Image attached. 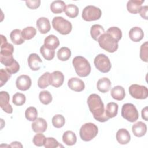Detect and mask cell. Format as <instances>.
I'll list each match as a JSON object with an SVG mask.
<instances>
[{
	"label": "cell",
	"instance_id": "cell-1",
	"mask_svg": "<svg viewBox=\"0 0 148 148\" xmlns=\"http://www.w3.org/2000/svg\"><path fill=\"white\" fill-rule=\"evenodd\" d=\"M87 104L95 120L99 122H105L109 119L105 114L104 104L98 95L96 94L90 95L87 98Z\"/></svg>",
	"mask_w": 148,
	"mask_h": 148
},
{
	"label": "cell",
	"instance_id": "cell-2",
	"mask_svg": "<svg viewBox=\"0 0 148 148\" xmlns=\"http://www.w3.org/2000/svg\"><path fill=\"white\" fill-rule=\"evenodd\" d=\"M77 75L80 77H86L91 72V65L87 59L82 56H76L72 60Z\"/></svg>",
	"mask_w": 148,
	"mask_h": 148
},
{
	"label": "cell",
	"instance_id": "cell-3",
	"mask_svg": "<svg viewBox=\"0 0 148 148\" xmlns=\"http://www.w3.org/2000/svg\"><path fill=\"white\" fill-rule=\"evenodd\" d=\"M99 46L109 53H114L118 49V42L110 35L105 32L98 40Z\"/></svg>",
	"mask_w": 148,
	"mask_h": 148
},
{
	"label": "cell",
	"instance_id": "cell-4",
	"mask_svg": "<svg viewBox=\"0 0 148 148\" xmlns=\"http://www.w3.org/2000/svg\"><path fill=\"white\" fill-rule=\"evenodd\" d=\"M98 132L97 126L92 123H85L81 127L80 129V138L85 142L91 140L94 138Z\"/></svg>",
	"mask_w": 148,
	"mask_h": 148
},
{
	"label": "cell",
	"instance_id": "cell-5",
	"mask_svg": "<svg viewBox=\"0 0 148 148\" xmlns=\"http://www.w3.org/2000/svg\"><path fill=\"white\" fill-rule=\"evenodd\" d=\"M53 28L62 35L69 34L72 29L71 22L64 18L62 17H55L52 20Z\"/></svg>",
	"mask_w": 148,
	"mask_h": 148
},
{
	"label": "cell",
	"instance_id": "cell-6",
	"mask_svg": "<svg viewBox=\"0 0 148 148\" xmlns=\"http://www.w3.org/2000/svg\"><path fill=\"white\" fill-rule=\"evenodd\" d=\"M121 116L127 121L131 123L136 121L139 117L138 112L136 107L134 105L130 103H125L123 105Z\"/></svg>",
	"mask_w": 148,
	"mask_h": 148
},
{
	"label": "cell",
	"instance_id": "cell-7",
	"mask_svg": "<svg viewBox=\"0 0 148 148\" xmlns=\"http://www.w3.org/2000/svg\"><path fill=\"white\" fill-rule=\"evenodd\" d=\"M102 12L99 8L95 6L88 5L86 6L82 11V17L87 21L97 20L100 18Z\"/></svg>",
	"mask_w": 148,
	"mask_h": 148
},
{
	"label": "cell",
	"instance_id": "cell-8",
	"mask_svg": "<svg viewBox=\"0 0 148 148\" xmlns=\"http://www.w3.org/2000/svg\"><path fill=\"white\" fill-rule=\"evenodd\" d=\"M94 63L96 68L102 73L108 72L112 67L109 58L104 54H98L94 59Z\"/></svg>",
	"mask_w": 148,
	"mask_h": 148
},
{
	"label": "cell",
	"instance_id": "cell-9",
	"mask_svg": "<svg viewBox=\"0 0 148 148\" xmlns=\"http://www.w3.org/2000/svg\"><path fill=\"white\" fill-rule=\"evenodd\" d=\"M129 92L132 97L138 99H144L148 96L147 88L145 86L136 84H132L129 87Z\"/></svg>",
	"mask_w": 148,
	"mask_h": 148
},
{
	"label": "cell",
	"instance_id": "cell-10",
	"mask_svg": "<svg viewBox=\"0 0 148 148\" xmlns=\"http://www.w3.org/2000/svg\"><path fill=\"white\" fill-rule=\"evenodd\" d=\"M31 79L26 75H22L18 76L16 80V84L17 88L21 91L28 90L31 86Z\"/></svg>",
	"mask_w": 148,
	"mask_h": 148
},
{
	"label": "cell",
	"instance_id": "cell-11",
	"mask_svg": "<svg viewBox=\"0 0 148 148\" xmlns=\"http://www.w3.org/2000/svg\"><path fill=\"white\" fill-rule=\"evenodd\" d=\"M9 95L6 91L0 92V106L7 113H12L13 108L9 103Z\"/></svg>",
	"mask_w": 148,
	"mask_h": 148
},
{
	"label": "cell",
	"instance_id": "cell-12",
	"mask_svg": "<svg viewBox=\"0 0 148 148\" xmlns=\"http://www.w3.org/2000/svg\"><path fill=\"white\" fill-rule=\"evenodd\" d=\"M64 80V76L63 73L59 71H56L50 75V85L54 87H59L62 85Z\"/></svg>",
	"mask_w": 148,
	"mask_h": 148
},
{
	"label": "cell",
	"instance_id": "cell-13",
	"mask_svg": "<svg viewBox=\"0 0 148 148\" xmlns=\"http://www.w3.org/2000/svg\"><path fill=\"white\" fill-rule=\"evenodd\" d=\"M32 130L36 133H43L46 131L47 128L46 121L41 117L37 118L31 124Z\"/></svg>",
	"mask_w": 148,
	"mask_h": 148
},
{
	"label": "cell",
	"instance_id": "cell-14",
	"mask_svg": "<svg viewBox=\"0 0 148 148\" xmlns=\"http://www.w3.org/2000/svg\"><path fill=\"white\" fill-rule=\"evenodd\" d=\"M42 60L36 53L31 54L28 58V64L29 67L32 71H38L40 68Z\"/></svg>",
	"mask_w": 148,
	"mask_h": 148
},
{
	"label": "cell",
	"instance_id": "cell-15",
	"mask_svg": "<svg viewBox=\"0 0 148 148\" xmlns=\"http://www.w3.org/2000/svg\"><path fill=\"white\" fill-rule=\"evenodd\" d=\"M68 87L72 90L76 92L82 91L85 87L83 80L77 77H72L68 82Z\"/></svg>",
	"mask_w": 148,
	"mask_h": 148
},
{
	"label": "cell",
	"instance_id": "cell-16",
	"mask_svg": "<svg viewBox=\"0 0 148 148\" xmlns=\"http://www.w3.org/2000/svg\"><path fill=\"white\" fill-rule=\"evenodd\" d=\"M36 27L39 31L43 34L47 33L51 28L50 21L46 17H40L36 21Z\"/></svg>",
	"mask_w": 148,
	"mask_h": 148
},
{
	"label": "cell",
	"instance_id": "cell-17",
	"mask_svg": "<svg viewBox=\"0 0 148 148\" xmlns=\"http://www.w3.org/2000/svg\"><path fill=\"white\" fill-rule=\"evenodd\" d=\"M132 131L135 136L137 137H142L146 133V125L142 121H138L132 125Z\"/></svg>",
	"mask_w": 148,
	"mask_h": 148
},
{
	"label": "cell",
	"instance_id": "cell-18",
	"mask_svg": "<svg viewBox=\"0 0 148 148\" xmlns=\"http://www.w3.org/2000/svg\"><path fill=\"white\" fill-rule=\"evenodd\" d=\"M144 0H130L127 3V10L132 14H136L139 12Z\"/></svg>",
	"mask_w": 148,
	"mask_h": 148
},
{
	"label": "cell",
	"instance_id": "cell-19",
	"mask_svg": "<svg viewBox=\"0 0 148 148\" xmlns=\"http://www.w3.org/2000/svg\"><path fill=\"white\" fill-rule=\"evenodd\" d=\"M116 139L120 144L125 145L130 141L131 136L127 130L121 128L116 133Z\"/></svg>",
	"mask_w": 148,
	"mask_h": 148
},
{
	"label": "cell",
	"instance_id": "cell-20",
	"mask_svg": "<svg viewBox=\"0 0 148 148\" xmlns=\"http://www.w3.org/2000/svg\"><path fill=\"white\" fill-rule=\"evenodd\" d=\"M129 36L131 40L135 42L140 41L144 36L143 30L138 27H132L129 32Z\"/></svg>",
	"mask_w": 148,
	"mask_h": 148
},
{
	"label": "cell",
	"instance_id": "cell-21",
	"mask_svg": "<svg viewBox=\"0 0 148 148\" xmlns=\"http://www.w3.org/2000/svg\"><path fill=\"white\" fill-rule=\"evenodd\" d=\"M111 82L107 77L99 79L97 83V87L98 91L102 93H106L109 91L111 88Z\"/></svg>",
	"mask_w": 148,
	"mask_h": 148
},
{
	"label": "cell",
	"instance_id": "cell-22",
	"mask_svg": "<svg viewBox=\"0 0 148 148\" xmlns=\"http://www.w3.org/2000/svg\"><path fill=\"white\" fill-rule=\"evenodd\" d=\"M44 45L49 49L54 50L59 46L60 41L56 36L54 35H50L45 39Z\"/></svg>",
	"mask_w": 148,
	"mask_h": 148
},
{
	"label": "cell",
	"instance_id": "cell-23",
	"mask_svg": "<svg viewBox=\"0 0 148 148\" xmlns=\"http://www.w3.org/2000/svg\"><path fill=\"white\" fill-rule=\"evenodd\" d=\"M110 94L113 99L117 101H121L125 96V92L122 86H116L112 88Z\"/></svg>",
	"mask_w": 148,
	"mask_h": 148
},
{
	"label": "cell",
	"instance_id": "cell-24",
	"mask_svg": "<svg viewBox=\"0 0 148 148\" xmlns=\"http://www.w3.org/2000/svg\"><path fill=\"white\" fill-rule=\"evenodd\" d=\"M77 138L75 134L71 131H65L62 135V141L68 146H72L76 142Z\"/></svg>",
	"mask_w": 148,
	"mask_h": 148
},
{
	"label": "cell",
	"instance_id": "cell-25",
	"mask_svg": "<svg viewBox=\"0 0 148 148\" xmlns=\"http://www.w3.org/2000/svg\"><path fill=\"white\" fill-rule=\"evenodd\" d=\"M10 38L12 42L17 45H21L24 42V39L22 36L21 31L18 29L13 30L10 32Z\"/></svg>",
	"mask_w": 148,
	"mask_h": 148
},
{
	"label": "cell",
	"instance_id": "cell-26",
	"mask_svg": "<svg viewBox=\"0 0 148 148\" xmlns=\"http://www.w3.org/2000/svg\"><path fill=\"white\" fill-rule=\"evenodd\" d=\"M105 33V30L103 27L99 24H94L91 27L90 34L92 39L98 41L99 38Z\"/></svg>",
	"mask_w": 148,
	"mask_h": 148
},
{
	"label": "cell",
	"instance_id": "cell-27",
	"mask_svg": "<svg viewBox=\"0 0 148 148\" xmlns=\"http://www.w3.org/2000/svg\"><path fill=\"white\" fill-rule=\"evenodd\" d=\"M118 112V105L115 102H109L105 109V114L110 119L117 116Z\"/></svg>",
	"mask_w": 148,
	"mask_h": 148
},
{
	"label": "cell",
	"instance_id": "cell-28",
	"mask_svg": "<svg viewBox=\"0 0 148 148\" xmlns=\"http://www.w3.org/2000/svg\"><path fill=\"white\" fill-rule=\"evenodd\" d=\"M65 6V2L62 1H54L50 5V10L54 13H61L64 11Z\"/></svg>",
	"mask_w": 148,
	"mask_h": 148
},
{
	"label": "cell",
	"instance_id": "cell-29",
	"mask_svg": "<svg viewBox=\"0 0 148 148\" xmlns=\"http://www.w3.org/2000/svg\"><path fill=\"white\" fill-rule=\"evenodd\" d=\"M66 15L70 18H75L79 14V8L73 4H69L65 6L64 11Z\"/></svg>",
	"mask_w": 148,
	"mask_h": 148
},
{
	"label": "cell",
	"instance_id": "cell-30",
	"mask_svg": "<svg viewBox=\"0 0 148 148\" xmlns=\"http://www.w3.org/2000/svg\"><path fill=\"white\" fill-rule=\"evenodd\" d=\"M57 57L62 61H67L71 56V51L67 47H62L60 48L57 51Z\"/></svg>",
	"mask_w": 148,
	"mask_h": 148
},
{
	"label": "cell",
	"instance_id": "cell-31",
	"mask_svg": "<svg viewBox=\"0 0 148 148\" xmlns=\"http://www.w3.org/2000/svg\"><path fill=\"white\" fill-rule=\"evenodd\" d=\"M50 73L49 72L44 73L38 80V86L40 88H45L50 85Z\"/></svg>",
	"mask_w": 148,
	"mask_h": 148
},
{
	"label": "cell",
	"instance_id": "cell-32",
	"mask_svg": "<svg viewBox=\"0 0 148 148\" xmlns=\"http://www.w3.org/2000/svg\"><path fill=\"white\" fill-rule=\"evenodd\" d=\"M40 52L42 56L46 59V60L50 61L53 59L55 55V51L54 50H51L47 47L43 45L40 48Z\"/></svg>",
	"mask_w": 148,
	"mask_h": 148
},
{
	"label": "cell",
	"instance_id": "cell-33",
	"mask_svg": "<svg viewBox=\"0 0 148 148\" xmlns=\"http://www.w3.org/2000/svg\"><path fill=\"white\" fill-rule=\"evenodd\" d=\"M36 34V29L33 27H27L21 31L22 36L25 40H29L33 38Z\"/></svg>",
	"mask_w": 148,
	"mask_h": 148
},
{
	"label": "cell",
	"instance_id": "cell-34",
	"mask_svg": "<svg viewBox=\"0 0 148 148\" xmlns=\"http://www.w3.org/2000/svg\"><path fill=\"white\" fill-rule=\"evenodd\" d=\"M106 33L110 35L112 38L119 42L122 37V32L121 29L117 27H110L106 31Z\"/></svg>",
	"mask_w": 148,
	"mask_h": 148
},
{
	"label": "cell",
	"instance_id": "cell-35",
	"mask_svg": "<svg viewBox=\"0 0 148 148\" xmlns=\"http://www.w3.org/2000/svg\"><path fill=\"white\" fill-rule=\"evenodd\" d=\"M25 116L28 120L30 121H35L37 119L38 116V112L36 109L32 106L28 108L25 110Z\"/></svg>",
	"mask_w": 148,
	"mask_h": 148
},
{
	"label": "cell",
	"instance_id": "cell-36",
	"mask_svg": "<svg viewBox=\"0 0 148 148\" xmlns=\"http://www.w3.org/2000/svg\"><path fill=\"white\" fill-rule=\"evenodd\" d=\"M40 101L44 105H48L52 101V95L48 91H42L39 93Z\"/></svg>",
	"mask_w": 148,
	"mask_h": 148
},
{
	"label": "cell",
	"instance_id": "cell-37",
	"mask_svg": "<svg viewBox=\"0 0 148 148\" xmlns=\"http://www.w3.org/2000/svg\"><path fill=\"white\" fill-rule=\"evenodd\" d=\"M65 123L64 117L61 114H56L52 118V124L57 128L62 127Z\"/></svg>",
	"mask_w": 148,
	"mask_h": 148
},
{
	"label": "cell",
	"instance_id": "cell-38",
	"mask_svg": "<svg viewBox=\"0 0 148 148\" xmlns=\"http://www.w3.org/2000/svg\"><path fill=\"white\" fill-rule=\"evenodd\" d=\"M26 100V98L24 94L20 92H17L13 96L12 102L13 104L16 106L23 105Z\"/></svg>",
	"mask_w": 148,
	"mask_h": 148
},
{
	"label": "cell",
	"instance_id": "cell-39",
	"mask_svg": "<svg viewBox=\"0 0 148 148\" xmlns=\"http://www.w3.org/2000/svg\"><path fill=\"white\" fill-rule=\"evenodd\" d=\"M44 146L46 148H55L63 147V146L60 145L56 139L52 137L46 138L44 142Z\"/></svg>",
	"mask_w": 148,
	"mask_h": 148
},
{
	"label": "cell",
	"instance_id": "cell-40",
	"mask_svg": "<svg viewBox=\"0 0 148 148\" xmlns=\"http://www.w3.org/2000/svg\"><path fill=\"white\" fill-rule=\"evenodd\" d=\"M11 74L6 69H1L0 70V86L2 87L10 78Z\"/></svg>",
	"mask_w": 148,
	"mask_h": 148
},
{
	"label": "cell",
	"instance_id": "cell-41",
	"mask_svg": "<svg viewBox=\"0 0 148 148\" xmlns=\"http://www.w3.org/2000/svg\"><path fill=\"white\" fill-rule=\"evenodd\" d=\"M46 137L42 133H38L36 134L33 138V143L35 146H42L44 145V142L45 140Z\"/></svg>",
	"mask_w": 148,
	"mask_h": 148
},
{
	"label": "cell",
	"instance_id": "cell-42",
	"mask_svg": "<svg viewBox=\"0 0 148 148\" xmlns=\"http://www.w3.org/2000/svg\"><path fill=\"white\" fill-rule=\"evenodd\" d=\"M147 42H145L143 43L140 48V59L146 62H147Z\"/></svg>",
	"mask_w": 148,
	"mask_h": 148
},
{
	"label": "cell",
	"instance_id": "cell-43",
	"mask_svg": "<svg viewBox=\"0 0 148 148\" xmlns=\"http://www.w3.org/2000/svg\"><path fill=\"white\" fill-rule=\"evenodd\" d=\"M8 72H9L11 75L12 74H14L16 73H17L19 69H20V65L18 63V62L16 60H14V61L13 62V63L10 65L9 66H6V69H5Z\"/></svg>",
	"mask_w": 148,
	"mask_h": 148
},
{
	"label": "cell",
	"instance_id": "cell-44",
	"mask_svg": "<svg viewBox=\"0 0 148 148\" xmlns=\"http://www.w3.org/2000/svg\"><path fill=\"white\" fill-rule=\"evenodd\" d=\"M41 1L40 0H32V1H26L25 3L28 8L31 9H35L39 7Z\"/></svg>",
	"mask_w": 148,
	"mask_h": 148
},
{
	"label": "cell",
	"instance_id": "cell-45",
	"mask_svg": "<svg viewBox=\"0 0 148 148\" xmlns=\"http://www.w3.org/2000/svg\"><path fill=\"white\" fill-rule=\"evenodd\" d=\"M147 10H148V6H142V8H140V10H139V13L140 16L145 19V20H147Z\"/></svg>",
	"mask_w": 148,
	"mask_h": 148
},
{
	"label": "cell",
	"instance_id": "cell-46",
	"mask_svg": "<svg viewBox=\"0 0 148 148\" xmlns=\"http://www.w3.org/2000/svg\"><path fill=\"white\" fill-rule=\"evenodd\" d=\"M148 110H147V106H145L142 110V117L143 119H144L145 121H147V114Z\"/></svg>",
	"mask_w": 148,
	"mask_h": 148
},
{
	"label": "cell",
	"instance_id": "cell-47",
	"mask_svg": "<svg viewBox=\"0 0 148 148\" xmlns=\"http://www.w3.org/2000/svg\"><path fill=\"white\" fill-rule=\"evenodd\" d=\"M9 147H23V145H21V143L19 142H13L11 143L10 145H9Z\"/></svg>",
	"mask_w": 148,
	"mask_h": 148
}]
</instances>
